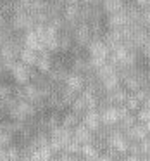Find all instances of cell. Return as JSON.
<instances>
[{
    "instance_id": "obj_16",
    "label": "cell",
    "mask_w": 150,
    "mask_h": 161,
    "mask_svg": "<svg viewBox=\"0 0 150 161\" xmlns=\"http://www.w3.org/2000/svg\"><path fill=\"white\" fill-rule=\"evenodd\" d=\"M81 154H83L86 159H97L100 154H98V149L95 147V144H83L81 146Z\"/></svg>"
},
{
    "instance_id": "obj_29",
    "label": "cell",
    "mask_w": 150,
    "mask_h": 161,
    "mask_svg": "<svg viewBox=\"0 0 150 161\" xmlns=\"http://www.w3.org/2000/svg\"><path fill=\"white\" fill-rule=\"evenodd\" d=\"M122 161H142V158L136 156V154H129V156H128V158H124Z\"/></svg>"
},
{
    "instance_id": "obj_31",
    "label": "cell",
    "mask_w": 150,
    "mask_h": 161,
    "mask_svg": "<svg viewBox=\"0 0 150 161\" xmlns=\"http://www.w3.org/2000/svg\"><path fill=\"white\" fill-rule=\"evenodd\" d=\"M98 161H114L109 154H104V156H98Z\"/></svg>"
},
{
    "instance_id": "obj_24",
    "label": "cell",
    "mask_w": 150,
    "mask_h": 161,
    "mask_svg": "<svg viewBox=\"0 0 150 161\" xmlns=\"http://www.w3.org/2000/svg\"><path fill=\"white\" fill-rule=\"evenodd\" d=\"M66 153H71V154H81V144L76 142L74 139H71V142L66 146Z\"/></svg>"
},
{
    "instance_id": "obj_35",
    "label": "cell",
    "mask_w": 150,
    "mask_h": 161,
    "mask_svg": "<svg viewBox=\"0 0 150 161\" xmlns=\"http://www.w3.org/2000/svg\"><path fill=\"white\" fill-rule=\"evenodd\" d=\"M2 63H4V61H0V66H2Z\"/></svg>"
},
{
    "instance_id": "obj_20",
    "label": "cell",
    "mask_w": 150,
    "mask_h": 161,
    "mask_svg": "<svg viewBox=\"0 0 150 161\" xmlns=\"http://www.w3.org/2000/svg\"><path fill=\"white\" fill-rule=\"evenodd\" d=\"M119 123H121L122 130H128V128H131V126L136 123V116H133L131 113H128V114H124L121 119H119Z\"/></svg>"
},
{
    "instance_id": "obj_6",
    "label": "cell",
    "mask_w": 150,
    "mask_h": 161,
    "mask_svg": "<svg viewBox=\"0 0 150 161\" xmlns=\"http://www.w3.org/2000/svg\"><path fill=\"white\" fill-rule=\"evenodd\" d=\"M83 125H86L91 132H97L102 125V119H100V113L95 111V109H88L83 116Z\"/></svg>"
},
{
    "instance_id": "obj_17",
    "label": "cell",
    "mask_w": 150,
    "mask_h": 161,
    "mask_svg": "<svg viewBox=\"0 0 150 161\" xmlns=\"http://www.w3.org/2000/svg\"><path fill=\"white\" fill-rule=\"evenodd\" d=\"M26 47L33 49V50H43V43L40 42V36L36 33H29L26 36Z\"/></svg>"
},
{
    "instance_id": "obj_21",
    "label": "cell",
    "mask_w": 150,
    "mask_h": 161,
    "mask_svg": "<svg viewBox=\"0 0 150 161\" xmlns=\"http://www.w3.org/2000/svg\"><path fill=\"white\" fill-rule=\"evenodd\" d=\"M140 104H142V101H138V99L135 97V95H128V99H126V102H124V106L129 109V111H138L140 109Z\"/></svg>"
},
{
    "instance_id": "obj_22",
    "label": "cell",
    "mask_w": 150,
    "mask_h": 161,
    "mask_svg": "<svg viewBox=\"0 0 150 161\" xmlns=\"http://www.w3.org/2000/svg\"><path fill=\"white\" fill-rule=\"evenodd\" d=\"M136 119H138L140 123H145L150 119V108H147V106H143V108L138 109V113H136Z\"/></svg>"
},
{
    "instance_id": "obj_19",
    "label": "cell",
    "mask_w": 150,
    "mask_h": 161,
    "mask_svg": "<svg viewBox=\"0 0 150 161\" xmlns=\"http://www.w3.org/2000/svg\"><path fill=\"white\" fill-rule=\"evenodd\" d=\"M62 125L67 126V128H74L76 125H80V116H78V113L71 111V113H67V114H64Z\"/></svg>"
},
{
    "instance_id": "obj_1",
    "label": "cell",
    "mask_w": 150,
    "mask_h": 161,
    "mask_svg": "<svg viewBox=\"0 0 150 161\" xmlns=\"http://www.w3.org/2000/svg\"><path fill=\"white\" fill-rule=\"evenodd\" d=\"M73 139V132L71 128L64 125H57L54 128H50V140H49V146L54 153H59V151H64L66 146L71 142Z\"/></svg>"
},
{
    "instance_id": "obj_9",
    "label": "cell",
    "mask_w": 150,
    "mask_h": 161,
    "mask_svg": "<svg viewBox=\"0 0 150 161\" xmlns=\"http://www.w3.org/2000/svg\"><path fill=\"white\" fill-rule=\"evenodd\" d=\"M107 56H109V47L102 42H93L90 45V57L93 59H105L107 61Z\"/></svg>"
},
{
    "instance_id": "obj_7",
    "label": "cell",
    "mask_w": 150,
    "mask_h": 161,
    "mask_svg": "<svg viewBox=\"0 0 150 161\" xmlns=\"http://www.w3.org/2000/svg\"><path fill=\"white\" fill-rule=\"evenodd\" d=\"M73 139L76 142H80L81 146L83 144H90L91 142V130L86 125H76L73 130Z\"/></svg>"
},
{
    "instance_id": "obj_33",
    "label": "cell",
    "mask_w": 150,
    "mask_h": 161,
    "mask_svg": "<svg viewBox=\"0 0 150 161\" xmlns=\"http://www.w3.org/2000/svg\"><path fill=\"white\" fill-rule=\"evenodd\" d=\"M19 161H31V158H29V156H24L23 159H19Z\"/></svg>"
},
{
    "instance_id": "obj_2",
    "label": "cell",
    "mask_w": 150,
    "mask_h": 161,
    "mask_svg": "<svg viewBox=\"0 0 150 161\" xmlns=\"http://www.w3.org/2000/svg\"><path fill=\"white\" fill-rule=\"evenodd\" d=\"M11 75H12V78H14V81L16 83H19V85H26V83H29V80L33 78V71H31V66H28V64H24V63H21V61H14V64H12V68L11 69Z\"/></svg>"
},
{
    "instance_id": "obj_11",
    "label": "cell",
    "mask_w": 150,
    "mask_h": 161,
    "mask_svg": "<svg viewBox=\"0 0 150 161\" xmlns=\"http://www.w3.org/2000/svg\"><path fill=\"white\" fill-rule=\"evenodd\" d=\"M64 83H66V87L73 88V90H76V92H81V90H83V87H85V80H83V76H81L80 73L67 75Z\"/></svg>"
},
{
    "instance_id": "obj_4",
    "label": "cell",
    "mask_w": 150,
    "mask_h": 161,
    "mask_svg": "<svg viewBox=\"0 0 150 161\" xmlns=\"http://www.w3.org/2000/svg\"><path fill=\"white\" fill-rule=\"evenodd\" d=\"M107 144L116 153H126L129 149V139L126 137V133H121V132H112L107 137Z\"/></svg>"
},
{
    "instance_id": "obj_23",
    "label": "cell",
    "mask_w": 150,
    "mask_h": 161,
    "mask_svg": "<svg viewBox=\"0 0 150 161\" xmlns=\"http://www.w3.org/2000/svg\"><path fill=\"white\" fill-rule=\"evenodd\" d=\"M11 144H12V132L4 130V132L0 133V146H2V147H9Z\"/></svg>"
},
{
    "instance_id": "obj_32",
    "label": "cell",
    "mask_w": 150,
    "mask_h": 161,
    "mask_svg": "<svg viewBox=\"0 0 150 161\" xmlns=\"http://www.w3.org/2000/svg\"><path fill=\"white\" fill-rule=\"evenodd\" d=\"M143 125H145V130L148 132V135H150V119H148V121H145Z\"/></svg>"
},
{
    "instance_id": "obj_12",
    "label": "cell",
    "mask_w": 150,
    "mask_h": 161,
    "mask_svg": "<svg viewBox=\"0 0 150 161\" xmlns=\"http://www.w3.org/2000/svg\"><path fill=\"white\" fill-rule=\"evenodd\" d=\"M19 57H21V63L28 64V66H36V63H38V54H36V50L28 49V47L19 52Z\"/></svg>"
},
{
    "instance_id": "obj_14",
    "label": "cell",
    "mask_w": 150,
    "mask_h": 161,
    "mask_svg": "<svg viewBox=\"0 0 150 161\" xmlns=\"http://www.w3.org/2000/svg\"><path fill=\"white\" fill-rule=\"evenodd\" d=\"M36 68H38L42 73H49L52 69V61H50V56L47 52H42L38 56V63H36Z\"/></svg>"
},
{
    "instance_id": "obj_5",
    "label": "cell",
    "mask_w": 150,
    "mask_h": 161,
    "mask_svg": "<svg viewBox=\"0 0 150 161\" xmlns=\"http://www.w3.org/2000/svg\"><path fill=\"white\" fill-rule=\"evenodd\" d=\"M119 108L116 106H105L104 109L100 111V119H102V125H116L119 123Z\"/></svg>"
},
{
    "instance_id": "obj_34",
    "label": "cell",
    "mask_w": 150,
    "mask_h": 161,
    "mask_svg": "<svg viewBox=\"0 0 150 161\" xmlns=\"http://www.w3.org/2000/svg\"><path fill=\"white\" fill-rule=\"evenodd\" d=\"M4 132V125H0V133Z\"/></svg>"
},
{
    "instance_id": "obj_10",
    "label": "cell",
    "mask_w": 150,
    "mask_h": 161,
    "mask_svg": "<svg viewBox=\"0 0 150 161\" xmlns=\"http://www.w3.org/2000/svg\"><path fill=\"white\" fill-rule=\"evenodd\" d=\"M52 156H54V151L50 149V146H42V147H36V149L33 151L31 154H29L31 161H49Z\"/></svg>"
},
{
    "instance_id": "obj_30",
    "label": "cell",
    "mask_w": 150,
    "mask_h": 161,
    "mask_svg": "<svg viewBox=\"0 0 150 161\" xmlns=\"http://www.w3.org/2000/svg\"><path fill=\"white\" fill-rule=\"evenodd\" d=\"M85 36H86V31H85V30L81 31V30H80V33H78V42H83Z\"/></svg>"
},
{
    "instance_id": "obj_13",
    "label": "cell",
    "mask_w": 150,
    "mask_h": 161,
    "mask_svg": "<svg viewBox=\"0 0 150 161\" xmlns=\"http://www.w3.org/2000/svg\"><path fill=\"white\" fill-rule=\"evenodd\" d=\"M119 81H121V78H119V75H117V71H114L112 75H109L107 78H104V80L100 81L102 83V87L105 88V90H114V88H117L119 87Z\"/></svg>"
},
{
    "instance_id": "obj_28",
    "label": "cell",
    "mask_w": 150,
    "mask_h": 161,
    "mask_svg": "<svg viewBox=\"0 0 150 161\" xmlns=\"http://www.w3.org/2000/svg\"><path fill=\"white\" fill-rule=\"evenodd\" d=\"M59 125V118H57V114H50V118L47 119V126L49 128H54V126Z\"/></svg>"
},
{
    "instance_id": "obj_8",
    "label": "cell",
    "mask_w": 150,
    "mask_h": 161,
    "mask_svg": "<svg viewBox=\"0 0 150 161\" xmlns=\"http://www.w3.org/2000/svg\"><path fill=\"white\" fill-rule=\"evenodd\" d=\"M126 137H128V139H131V140L140 142V140H143V139H147V137H148V132L145 130V125H143V123H140V125H136V123H135L131 128L126 130Z\"/></svg>"
},
{
    "instance_id": "obj_26",
    "label": "cell",
    "mask_w": 150,
    "mask_h": 161,
    "mask_svg": "<svg viewBox=\"0 0 150 161\" xmlns=\"http://www.w3.org/2000/svg\"><path fill=\"white\" fill-rule=\"evenodd\" d=\"M7 151V156H9V161H19V149L18 147H5Z\"/></svg>"
},
{
    "instance_id": "obj_3",
    "label": "cell",
    "mask_w": 150,
    "mask_h": 161,
    "mask_svg": "<svg viewBox=\"0 0 150 161\" xmlns=\"http://www.w3.org/2000/svg\"><path fill=\"white\" fill-rule=\"evenodd\" d=\"M9 114L16 121H26L28 118L35 116V106L28 101H18V104L9 111Z\"/></svg>"
},
{
    "instance_id": "obj_27",
    "label": "cell",
    "mask_w": 150,
    "mask_h": 161,
    "mask_svg": "<svg viewBox=\"0 0 150 161\" xmlns=\"http://www.w3.org/2000/svg\"><path fill=\"white\" fill-rule=\"evenodd\" d=\"M59 161H78L76 154H71V153H62L59 158Z\"/></svg>"
},
{
    "instance_id": "obj_25",
    "label": "cell",
    "mask_w": 150,
    "mask_h": 161,
    "mask_svg": "<svg viewBox=\"0 0 150 161\" xmlns=\"http://www.w3.org/2000/svg\"><path fill=\"white\" fill-rule=\"evenodd\" d=\"M138 147H140V154H142V156H150V139L148 137L140 140Z\"/></svg>"
},
{
    "instance_id": "obj_15",
    "label": "cell",
    "mask_w": 150,
    "mask_h": 161,
    "mask_svg": "<svg viewBox=\"0 0 150 161\" xmlns=\"http://www.w3.org/2000/svg\"><path fill=\"white\" fill-rule=\"evenodd\" d=\"M71 108H73V111L74 113H86L88 111V102H86V97H85L83 94L81 95H78L76 99H74V102L71 104Z\"/></svg>"
},
{
    "instance_id": "obj_18",
    "label": "cell",
    "mask_w": 150,
    "mask_h": 161,
    "mask_svg": "<svg viewBox=\"0 0 150 161\" xmlns=\"http://www.w3.org/2000/svg\"><path fill=\"white\" fill-rule=\"evenodd\" d=\"M126 99H128V94H126V90H122V88H114V90H111V101L116 102V104L122 106L126 102Z\"/></svg>"
}]
</instances>
